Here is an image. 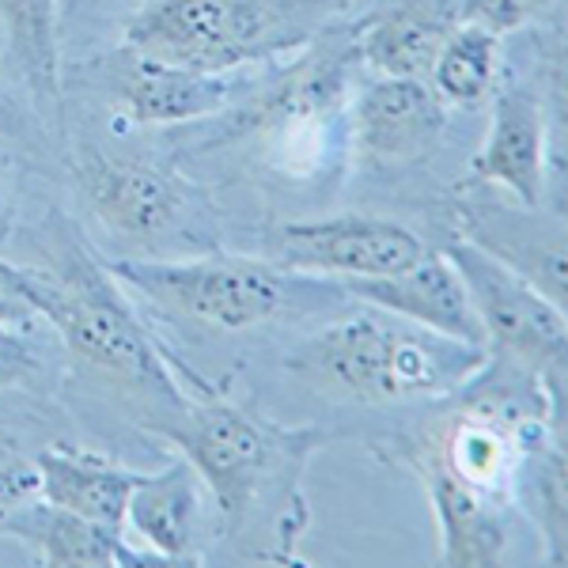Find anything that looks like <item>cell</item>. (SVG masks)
Returning a JSON list of instances; mask_svg holds the SVG:
<instances>
[{
  "mask_svg": "<svg viewBox=\"0 0 568 568\" xmlns=\"http://www.w3.org/2000/svg\"><path fill=\"white\" fill-rule=\"evenodd\" d=\"M444 254L466 284L474 315L485 329V349L542 375L546 387L565 398V307H557L535 281L466 235L447 243Z\"/></svg>",
  "mask_w": 568,
  "mask_h": 568,
  "instance_id": "cell-9",
  "label": "cell"
},
{
  "mask_svg": "<svg viewBox=\"0 0 568 568\" xmlns=\"http://www.w3.org/2000/svg\"><path fill=\"white\" fill-rule=\"evenodd\" d=\"M425 80L447 110L489 106L504 80V39L478 23H455Z\"/></svg>",
  "mask_w": 568,
  "mask_h": 568,
  "instance_id": "cell-20",
  "label": "cell"
},
{
  "mask_svg": "<svg viewBox=\"0 0 568 568\" xmlns=\"http://www.w3.org/2000/svg\"><path fill=\"white\" fill-rule=\"evenodd\" d=\"M133 4H136V0H133Z\"/></svg>",
  "mask_w": 568,
  "mask_h": 568,
  "instance_id": "cell-27",
  "label": "cell"
},
{
  "mask_svg": "<svg viewBox=\"0 0 568 568\" xmlns=\"http://www.w3.org/2000/svg\"><path fill=\"white\" fill-rule=\"evenodd\" d=\"M337 284H342V292L349 300H361V304L390 311V315H402L425 329H436L444 337L485 349V329L478 323V315H474L466 284L455 273V265L447 262L444 251H428L425 258L402 273L337 281Z\"/></svg>",
  "mask_w": 568,
  "mask_h": 568,
  "instance_id": "cell-14",
  "label": "cell"
},
{
  "mask_svg": "<svg viewBox=\"0 0 568 568\" xmlns=\"http://www.w3.org/2000/svg\"><path fill=\"white\" fill-rule=\"evenodd\" d=\"M356 0H136L122 42L201 72H243L300 53Z\"/></svg>",
  "mask_w": 568,
  "mask_h": 568,
  "instance_id": "cell-5",
  "label": "cell"
},
{
  "mask_svg": "<svg viewBox=\"0 0 568 568\" xmlns=\"http://www.w3.org/2000/svg\"><path fill=\"white\" fill-rule=\"evenodd\" d=\"M0 39L8 61L45 130H65V80H61L58 0H0Z\"/></svg>",
  "mask_w": 568,
  "mask_h": 568,
  "instance_id": "cell-16",
  "label": "cell"
},
{
  "mask_svg": "<svg viewBox=\"0 0 568 568\" xmlns=\"http://www.w3.org/2000/svg\"><path fill=\"white\" fill-rule=\"evenodd\" d=\"M414 478L425 485L439 530V565H500L508 549V511L497 500H485L466 485L444 478L436 470H417Z\"/></svg>",
  "mask_w": 568,
  "mask_h": 568,
  "instance_id": "cell-19",
  "label": "cell"
},
{
  "mask_svg": "<svg viewBox=\"0 0 568 568\" xmlns=\"http://www.w3.org/2000/svg\"><path fill=\"white\" fill-rule=\"evenodd\" d=\"M284 356L300 383L353 406H414L455 394L485 364L489 349L455 342L402 315L353 300Z\"/></svg>",
  "mask_w": 568,
  "mask_h": 568,
  "instance_id": "cell-4",
  "label": "cell"
},
{
  "mask_svg": "<svg viewBox=\"0 0 568 568\" xmlns=\"http://www.w3.org/2000/svg\"><path fill=\"white\" fill-rule=\"evenodd\" d=\"M61 80H65V91L84 88L99 95L110 118L130 130H182V125L209 122V118L227 114L254 84L243 72L171 65L125 42L99 58L61 69Z\"/></svg>",
  "mask_w": 568,
  "mask_h": 568,
  "instance_id": "cell-8",
  "label": "cell"
},
{
  "mask_svg": "<svg viewBox=\"0 0 568 568\" xmlns=\"http://www.w3.org/2000/svg\"><path fill=\"white\" fill-rule=\"evenodd\" d=\"M34 459H39L42 500L122 530L125 500H130L141 470L69 444H45L34 452Z\"/></svg>",
  "mask_w": 568,
  "mask_h": 568,
  "instance_id": "cell-18",
  "label": "cell"
},
{
  "mask_svg": "<svg viewBox=\"0 0 568 568\" xmlns=\"http://www.w3.org/2000/svg\"><path fill=\"white\" fill-rule=\"evenodd\" d=\"M209 489L186 459L141 474L125 500L122 535L155 565H201L209 538Z\"/></svg>",
  "mask_w": 568,
  "mask_h": 568,
  "instance_id": "cell-13",
  "label": "cell"
},
{
  "mask_svg": "<svg viewBox=\"0 0 568 568\" xmlns=\"http://www.w3.org/2000/svg\"><path fill=\"white\" fill-rule=\"evenodd\" d=\"M428 254V243L387 216L292 220L265 235V258L281 270L326 281H361L402 273Z\"/></svg>",
  "mask_w": 568,
  "mask_h": 568,
  "instance_id": "cell-10",
  "label": "cell"
},
{
  "mask_svg": "<svg viewBox=\"0 0 568 568\" xmlns=\"http://www.w3.org/2000/svg\"><path fill=\"white\" fill-rule=\"evenodd\" d=\"M155 436L197 470L216 508V535L232 542L235 557L300 565L311 527L304 470L326 444L323 428L281 425L220 398L213 387L190 394L186 409Z\"/></svg>",
  "mask_w": 568,
  "mask_h": 568,
  "instance_id": "cell-1",
  "label": "cell"
},
{
  "mask_svg": "<svg viewBox=\"0 0 568 568\" xmlns=\"http://www.w3.org/2000/svg\"><path fill=\"white\" fill-rule=\"evenodd\" d=\"M42 500L39 459L12 428H0V535L20 511Z\"/></svg>",
  "mask_w": 568,
  "mask_h": 568,
  "instance_id": "cell-21",
  "label": "cell"
},
{
  "mask_svg": "<svg viewBox=\"0 0 568 568\" xmlns=\"http://www.w3.org/2000/svg\"><path fill=\"white\" fill-rule=\"evenodd\" d=\"M12 213H16V186H12V163H8V152L0 149V240L12 227Z\"/></svg>",
  "mask_w": 568,
  "mask_h": 568,
  "instance_id": "cell-26",
  "label": "cell"
},
{
  "mask_svg": "<svg viewBox=\"0 0 568 568\" xmlns=\"http://www.w3.org/2000/svg\"><path fill=\"white\" fill-rule=\"evenodd\" d=\"M455 23L459 0H383L368 20L353 23V42L364 72L425 80Z\"/></svg>",
  "mask_w": 568,
  "mask_h": 568,
  "instance_id": "cell-15",
  "label": "cell"
},
{
  "mask_svg": "<svg viewBox=\"0 0 568 568\" xmlns=\"http://www.w3.org/2000/svg\"><path fill=\"white\" fill-rule=\"evenodd\" d=\"M42 262H20V288L34 315L61 337L69 361L114 390L136 420L160 433L190 402L175 368H186L133 311L125 284L106 270L65 213L53 209L39 227Z\"/></svg>",
  "mask_w": 568,
  "mask_h": 568,
  "instance_id": "cell-2",
  "label": "cell"
},
{
  "mask_svg": "<svg viewBox=\"0 0 568 568\" xmlns=\"http://www.w3.org/2000/svg\"><path fill=\"white\" fill-rule=\"evenodd\" d=\"M361 69L353 23L342 20L304 45L281 72L246 88V95L227 110L224 125L209 118L213 133L205 130L197 136L201 144H186V152L240 144L277 186L329 197L353 163L349 95Z\"/></svg>",
  "mask_w": 568,
  "mask_h": 568,
  "instance_id": "cell-3",
  "label": "cell"
},
{
  "mask_svg": "<svg viewBox=\"0 0 568 568\" xmlns=\"http://www.w3.org/2000/svg\"><path fill=\"white\" fill-rule=\"evenodd\" d=\"M16 542L31 549V557L45 568H125V565H152L122 530L95 524L88 516L65 511L50 500L31 504L27 511L4 527Z\"/></svg>",
  "mask_w": 568,
  "mask_h": 568,
  "instance_id": "cell-17",
  "label": "cell"
},
{
  "mask_svg": "<svg viewBox=\"0 0 568 568\" xmlns=\"http://www.w3.org/2000/svg\"><path fill=\"white\" fill-rule=\"evenodd\" d=\"M557 0H459V23H478L504 39L542 20Z\"/></svg>",
  "mask_w": 568,
  "mask_h": 568,
  "instance_id": "cell-22",
  "label": "cell"
},
{
  "mask_svg": "<svg viewBox=\"0 0 568 568\" xmlns=\"http://www.w3.org/2000/svg\"><path fill=\"white\" fill-rule=\"evenodd\" d=\"M106 270L168 318H182L216 334H246L315 307H345L349 296L337 281L307 277L246 254H201V258H103Z\"/></svg>",
  "mask_w": 568,
  "mask_h": 568,
  "instance_id": "cell-6",
  "label": "cell"
},
{
  "mask_svg": "<svg viewBox=\"0 0 568 568\" xmlns=\"http://www.w3.org/2000/svg\"><path fill=\"white\" fill-rule=\"evenodd\" d=\"M489 130L470 160V186H500L524 209H542L549 182V114L546 99L527 80H500L489 99Z\"/></svg>",
  "mask_w": 568,
  "mask_h": 568,
  "instance_id": "cell-12",
  "label": "cell"
},
{
  "mask_svg": "<svg viewBox=\"0 0 568 568\" xmlns=\"http://www.w3.org/2000/svg\"><path fill=\"white\" fill-rule=\"evenodd\" d=\"M72 179L88 213L114 243L136 251H205L216 240L209 197L171 163L88 149L72 160Z\"/></svg>",
  "mask_w": 568,
  "mask_h": 568,
  "instance_id": "cell-7",
  "label": "cell"
},
{
  "mask_svg": "<svg viewBox=\"0 0 568 568\" xmlns=\"http://www.w3.org/2000/svg\"><path fill=\"white\" fill-rule=\"evenodd\" d=\"M447 130V106L428 80L414 77H356L349 95L353 160L375 171H409L433 160Z\"/></svg>",
  "mask_w": 568,
  "mask_h": 568,
  "instance_id": "cell-11",
  "label": "cell"
},
{
  "mask_svg": "<svg viewBox=\"0 0 568 568\" xmlns=\"http://www.w3.org/2000/svg\"><path fill=\"white\" fill-rule=\"evenodd\" d=\"M110 8V0H58V16H61V42H65V31H80V27L95 23Z\"/></svg>",
  "mask_w": 568,
  "mask_h": 568,
  "instance_id": "cell-25",
  "label": "cell"
},
{
  "mask_svg": "<svg viewBox=\"0 0 568 568\" xmlns=\"http://www.w3.org/2000/svg\"><path fill=\"white\" fill-rule=\"evenodd\" d=\"M45 136V125L39 122V114L23 110L16 103L12 88H8V77H4V65H0V141H23V144H34Z\"/></svg>",
  "mask_w": 568,
  "mask_h": 568,
  "instance_id": "cell-23",
  "label": "cell"
},
{
  "mask_svg": "<svg viewBox=\"0 0 568 568\" xmlns=\"http://www.w3.org/2000/svg\"><path fill=\"white\" fill-rule=\"evenodd\" d=\"M31 323H39V315H34V307L27 304L20 288V262L0 258V326L27 329Z\"/></svg>",
  "mask_w": 568,
  "mask_h": 568,
  "instance_id": "cell-24",
  "label": "cell"
}]
</instances>
